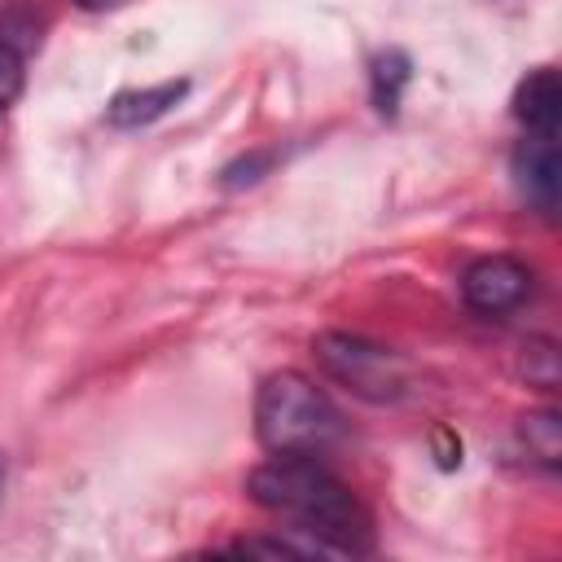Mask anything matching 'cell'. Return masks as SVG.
I'll return each instance as SVG.
<instances>
[{
	"instance_id": "1",
	"label": "cell",
	"mask_w": 562,
	"mask_h": 562,
	"mask_svg": "<svg viewBox=\"0 0 562 562\" xmlns=\"http://www.w3.org/2000/svg\"><path fill=\"white\" fill-rule=\"evenodd\" d=\"M246 492L255 505L290 518V527L338 544L347 558L373 549V514L338 474L316 461V452H272V461L250 470Z\"/></svg>"
},
{
	"instance_id": "2",
	"label": "cell",
	"mask_w": 562,
	"mask_h": 562,
	"mask_svg": "<svg viewBox=\"0 0 562 562\" xmlns=\"http://www.w3.org/2000/svg\"><path fill=\"white\" fill-rule=\"evenodd\" d=\"M255 435L268 452H325L342 435V413L312 378L281 369L255 395Z\"/></svg>"
},
{
	"instance_id": "3",
	"label": "cell",
	"mask_w": 562,
	"mask_h": 562,
	"mask_svg": "<svg viewBox=\"0 0 562 562\" xmlns=\"http://www.w3.org/2000/svg\"><path fill=\"white\" fill-rule=\"evenodd\" d=\"M316 360L325 364L329 378H338L360 400L386 404V400H400L408 391V364L391 347L369 342L360 334H321Z\"/></svg>"
},
{
	"instance_id": "4",
	"label": "cell",
	"mask_w": 562,
	"mask_h": 562,
	"mask_svg": "<svg viewBox=\"0 0 562 562\" xmlns=\"http://www.w3.org/2000/svg\"><path fill=\"white\" fill-rule=\"evenodd\" d=\"M531 294V268L514 255H483L461 272V299L479 316H505Z\"/></svg>"
},
{
	"instance_id": "5",
	"label": "cell",
	"mask_w": 562,
	"mask_h": 562,
	"mask_svg": "<svg viewBox=\"0 0 562 562\" xmlns=\"http://www.w3.org/2000/svg\"><path fill=\"white\" fill-rule=\"evenodd\" d=\"M553 136L558 132H527L514 149V180L522 198L544 215H553L558 206V140Z\"/></svg>"
},
{
	"instance_id": "6",
	"label": "cell",
	"mask_w": 562,
	"mask_h": 562,
	"mask_svg": "<svg viewBox=\"0 0 562 562\" xmlns=\"http://www.w3.org/2000/svg\"><path fill=\"white\" fill-rule=\"evenodd\" d=\"M514 119L527 132H558V119H562V83H558V70L553 66H540V70H531L518 83V92H514Z\"/></svg>"
},
{
	"instance_id": "7",
	"label": "cell",
	"mask_w": 562,
	"mask_h": 562,
	"mask_svg": "<svg viewBox=\"0 0 562 562\" xmlns=\"http://www.w3.org/2000/svg\"><path fill=\"white\" fill-rule=\"evenodd\" d=\"M184 92H189L184 79H167V83H154V88L119 92V97L105 105V123H110V127H145V123L162 119Z\"/></svg>"
},
{
	"instance_id": "8",
	"label": "cell",
	"mask_w": 562,
	"mask_h": 562,
	"mask_svg": "<svg viewBox=\"0 0 562 562\" xmlns=\"http://www.w3.org/2000/svg\"><path fill=\"white\" fill-rule=\"evenodd\" d=\"M237 553H268V558H347L338 544L303 531V527H285L277 536H246L233 544Z\"/></svg>"
},
{
	"instance_id": "9",
	"label": "cell",
	"mask_w": 562,
	"mask_h": 562,
	"mask_svg": "<svg viewBox=\"0 0 562 562\" xmlns=\"http://www.w3.org/2000/svg\"><path fill=\"white\" fill-rule=\"evenodd\" d=\"M518 435H522L527 452H531L544 470H558V457H562V417H558L553 408L527 413L522 426H518Z\"/></svg>"
},
{
	"instance_id": "10",
	"label": "cell",
	"mask_w": 562,
	"mask_h": 562,
	"mask_svg": "<svg viewBox=\"0 0 562 562\" xmlns=\"http://www.w3.org/2000/svg\"><path fill=\"white\" fill-rule=\"evenodd\" d=\"M369 79H373V105H378L382 114H395V110H400V97H404V83H408V57L395 53V48L382 53V57L373 61Z\"/></svg>"
},
{
	"instance_id": "11",
	"label": "cell",
	"mask_w": 562,
	"mask_h": 562,
	"mask_svg": "<svg viewBox=\"0 0 562 562\" xmlns=\"http://www.w3.org/2000/svg\"><path fill=\"white\" fill-rule=\"evenodd\" d=\"M522 373H527L531 386L553 391L558 386V342L553 338H531L522 347Z\"/></svg>"
},
{
	"instance_id": "12",
	"label": "cell",
	"mask_w": 562,
	"mask_h": 562,
	"mask_svg": "<svg viewBox=\"0 0 562 562\" xmlns=\"http://www.w3.org/2000/svg\"><path fill=\"white\" fill-rule=\"evenodd\" d=\"M22 83H26V61L18 48L0 44V114L22 97Z\"/></svg>"
},
{
	"instance_id": "13",
	"label": "cell",
	"mask_w": 562,
	"mask_h": 562,
	"mask_svg": "<svg viewBox=\"0 0 562 562\" xmlns=\"http://www.w3.org/2000/svg\"><path fill=\"white\" fill-rule=\"evenodd\" d=\"M79 9H114V4H123V0H75Z\"/></svg>"
},
{
	"instance_id": "14",
	"label": "cell",
	"mask_w": 562,
	"mask_h": 562,
	"mask_svg": "<svg viewBox=\"0 0 562 562\" xmlns=\"http://www.w3.org/2000/svg\"><path fill=\"white\" fill-rule=\"evenodd\" d=\"M0 487H4V461H0Z\"/></svg>"
}]
</instances>
